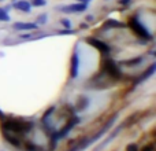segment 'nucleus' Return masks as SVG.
<instances>
[{
  "instance_id": "1",
  "label": "nucleus",
  "mask_w": 156,
  "mask_h": 151,
  "mask_svg": "<svg viewBox=\"0 0 156 151\" xmlns=\"http://www.w3.org/2000/svg\"><path fill=\"white\" fill-rule=\"evenodd\" d=\"M4 129L11 131V132H26L32 128L30 122H25V121H16V120H7L3 124Z\"/></svg>"
},
{
  "instance_id": "2",
  "label": "nucleus",
  "mask_w": 156,
  "mask_h": 151,
  "mask_svg": "<svg viewBox=\"0 0 156 151\" xmlns=\"http://www.w3.org/2000/svg\"><path fill=\"white\" fill-rule=\"evenodd\" d=\"M129 25H130V28H132L133 30H134L136 33H137L138 36H141V37H144V39H152V36H151V33H149V30L147 29L145 26H144L141 22H138L136 18H132L130 19V22H129Z\"/></svg>"
},
{
  "instance_id": "3",
  "label": "nucleus",
  "mask_w": 156,
  "mask_h": 151,
  "mask_svg": "<svg viewBox=\"0 0 156 151\" xmlns=\"http://www.w3.org/2000/svg\"><path fill=\"white\" fill-rule=\"evenodd\" d=\"M104 69H105V72L108 73V76L110 77H112V78H119L121 77V70H119V68L115 65V62H112L111 59H107L104 62Z\"/></svg>"
},
{
  "instance_id": "4",
  "label": "nucleus",
  "mask_w": 156,
  "mask_h": 151,
  "mask_svg": "<svg viewBox=\"0 0 156 151\" xmlns=\"http://www.w3.org/2000/svg\"><path fill=\"white\" fill-rule=\"evenodd\" d=\"M86 43H89L90 46H93L94 48H97L99 51H101L103 54H108V52H110V47H108L104 41H100V40L93 39V37H88L86 39Z\"/></svg>"
},
{
  "instance_id": "5",
  "label": "nucleus",
  "mask_w": 156,
  "mask_h": 151,
  "mask_svg": "<svg viewBox=\"0 0 156 151\" xmlns=\"http://www.w3.org/2000/svg\"><path fill=\"white\" fill-rule=\"evenodd\" d=\"M60 10L63 13H69V14H77V13H82V11L86 10V4H82V3H74V4H69L62 7Z\"/></svg>"
},
{
  "instance_id": "6",
  "label": "nucleus",
  "mask_w": 156,
  "mask_h": 151,
  "mask_svg": "<svg viewBox=\"0 0 156 151\" xmlns=\"http://www.w3.org/2000/svg\"><path fill=\"white\" fill-rule=\"evenodd\" d=\"M78 70H80V57H78V52L74 51L73 57H71V78L77 77Z\"/></svg>"
},
{
  "instance_id": "7",
  "label": "nucleus",
  "mask_w": 156,
  "mask_h": 151,
  "mask_svg": "<svg viewBox=\"0 0 156 151\" xmlns=\"http://www.w3.org/2000/svg\"><path fill=\"white\" fill-rule=\"evenodd\" d=\"M14 29H16V30H34V29H37V24H33V22H15V24H14Z\"/></svg>"
},
{
  "instance_id": "8",
  "label": "nucleus",
  "mask_w": 156,
  "mask_h": 151,
  "mask_svg": "<svg viewBox=\"0 0 156 151\" xmlns=\"http://www.w3.org/2000/svg\"><path fill=\"white\" fill-rule=\"evenodd\" d=\"M12 6L16 10H21L23 13H30V10H32V4L27 0H16V3H14Z\"/></svg>"
},
{
  "instance_id": "9",
  "label": "nucleus",
  "mask_w": 156,
  "mask_h": 151,
  "mask_svg": "<svg viewBox=\"0 0 156 151\" xmlns=\"http://www.w3.org/2000/svg\"><path fill=\"white\" fill-rule=\"evenodd\" d=\"M77 121H78V118H74V120H71V121H70V122H69V124H67V125H66V127H65V128H63V129H62V131H60V132H59V135H58V138H63V136H65V135H66V133H67V132H69V131H70V129H71V128H73V127H74V125H76V124H77Z\"/></svg>"
},
{
  "instance_id": "10",
  "label": "nucleus",
  "mask_w": 156,
  "mask_h": 151,
  "mask_svg": "<svg viewBox=\"0 0 156 151\" xmlns=\"http://www.w3.org/2000/svg\"><path fill=\"white\" fill-rule=\"evenodd\" d=\"M105 26L107 28H123L125 24H122V22H119V21H115V19H108V21L105 22Z\"/></svg>"
},
{
  "instance_id": "11",
  "label": "nucleus",
  "mask_w": 156,
  "mask_h": 151,
  "mask_svg": "<svg viewBox=\"0 0 156 151\" xmlns=\"http://www.w3.org/2000/svg\"><path fill=\"white\" fill-rule=\"evenodd\" d=\"M155 69H156V65L154 63V65H151V66H149V69H148V70L145 72V73L143 74V77H141L140 80H145V78H148L149 76H152V74L155 73Z\"/></svg>"
},
{
  "instance_id": "12",
  "label": "nucleus",
  "mask_w": 156,
  "mask_h": 151,
  "mask_svg": "<svg viewBox=\"0 0 156 151\" xmlns=\"http://www.w3.org/2000/svg\"><path fill=\"white\" fill-rule=\"evenodd\" d=\"M0 21L2 22H8L10 21V15L7 14V11L4 8H0Z\"/></svg>"
},
{
  "instance_id": "13",
  "label": "nucleus",
  "mask_w": 156,
  "mask_h": 151,
  "mask_svg": "<svg viewBox=\"0 0 156 151\" xmlns=\"http://www.w3.org/2000/svg\"><path fill=\"white\" fill-rule=\"evenodd\" d=\"M45 4H47L45 0H33L32 2V6H34V7H44Z\"/></svg>"
},
{
  "instance_id": "14",
  "label": "nucleus",
  "mask_w": 156,
  "mask_h": 151,
  "mask_svg": "<svg viewBox=\"0 0 156 151\" xmlns=\"http://www.w3.org/2000/svg\"><path fill=\"white\" fill-rule=\"evenodd\" d=\"M62 24H63V26L65 28H69V29L71 28V22L69 21V19H62Z\"/></svg>"
},
{
  "instance_id": "15",
  "label": "nucleus",
  "mask_w": 156,
  "mask_h": 151,
  "mask_svg": "<svg viewBox=\"0 0 156 151\" xmlns=\"http://www.w3.org/2000/svg\"><path fill=\"white\" fill-rule=\"evenodd\" d=\"M127 151H137V147H136L134 144H129V146H127Z\"/></svg>"
},
{
  "instance_id": "16",
  "label": "nucleus",
  "mask_w": 156,
  "mask_h": 151,
  "mask_svg": "<svg viewBox=\"0 0 156 151\" xmlns=\"http://www.w3.org/2000/svg\"><path fill=\"white\" fill-rule=\"evenodd\" d=\"M45 19H47V15H41L40 18H38V21H40V24H44V22H45Z\"/></svg>"
},
{
  "instance_id": "17",
  "label": "nucleus",
  "mask_w": 156,
  "mask_h": 151,
  "mask_svg": "<svg viewBox=\"0 0 156 151\" xmlns=\"http://www.w3.org/2000/svg\"><path fill=\"white\" fill-rule=\"evenodd\" d=\"M89 2H92V0H78V3H82V4H88Z\"/></svg>"
},
{
  "instance_id": "18",
  "label": "nucleus",
  "mask_w": 156,
  "mask_h": 151,
  "mask_svg": "<svg viewBox=\"0 0 156 151\" xmlns=\"http://www.w3.org/2000/svg\"><path fill=\"white\" fill-rule=\"evenodd\" d=\"M129 2H130V0H119V3H121V4H129Z\"/></svg>"
}]
</instances>
